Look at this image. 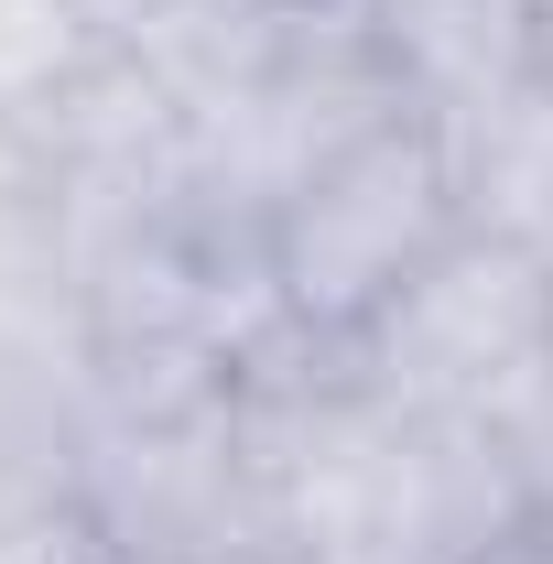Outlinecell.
Here are the masks:
<instances>
[{
  "mask_svg": "<svg viewBox=\"0 0 553 564\" xmlns=\"http://www.w3.org/2000/svg\"><path fill=\"white\" fill-rule=\"evenodd\" d=\"M326 358H337L347 391L380 402V413L521 445V423L543 413V391H553V228L478 207L402 282L391 315H369Z\"/></svg>",
  "mask_w": 553,
  "mask_h": 564,
  "instance_id": "obj_1",
  "label": "cell"
},
{
  "mask_svg": "<svg viewBox=\"0 0 553 564\" xmlns=\"http://www.w3.org/2000/svg\"><path fill=\"white\" fill-rule=\"evenodd\" d=\"M478 217V174L467 141L434 109H380L369 131H347L326 163H304L261 217V282L272 315L304 348H347L369 315L402 304V282Z\"/></svg>",
  "mask_w": 553,
  "mask_h": 564,
  "instance_id": "obj_2",
  "label": "cell"
},
{
  "mask_svg": "<svg viewBox=\"0 0 553 564\" xmlns=\"http://www.w3.org/2000/svg\"><path fill=\"white\" fill-rule=\"evenodd\" d=\"M347 22L380 44L402 98L467 141V174H488L510 141L553 109V22L543 0H347Z\"/></svg>",
  "mask_w": 553,
  "mask_h": 564,
  "instance_id": "obj_3",
  "label": "cell"
},
{
  "mask_svg": "<svg viewBox=\"0 0 553 564\" xmlns=\"http://www.w3.org/2000/svg\"><path fill=\"white\" fill-rule=\"evenodd\" d=\"M98 33L76 22L66 0H0V120H44L66 87L98 76Z\"/></svg>",
  "mask_w": 553,
  "mask_h": 564,
  "instance_id": "obj_4",
  "label": "cell"
},
{
  "mask_svg": "<svg viewBox=\"0 0 553 564\" xmlns=\"http://www.w3.org/2000/svg\"><path fill=\"white\" fill-rule=\"evenodd\" d=\"M0 564H131V543L109 532V510L87 489H55L0 521Z\"/></svg>",
  "mask_w": 553,
  "mask_h": 564,
  "instance_id": "obj_5",
  "label": "cell"
},
{
  "mask_svg": "<svg viewBox=\"0 0 553 564\" xmlns=\"http://www.w3.org/2000/svg\"><path fill=\"white\" fill-rule=\"evenodd\" d=\"M456 564H553V489H521Z\"/></svg>",
  "mask_w": 553,
  "mask_h": 564,
  "instance_id": "obj_6",
  "label": "cell"
},
{
  "mask_svg": "<svg viewBox=\"0 0 553 564\" xmlns=\"http://www.w3.org/2000/svg\"><path fill=\"white\" fill-rule=\"evenodd\" d=\"M76 22H87V33H98V44H109V55H120V44H131L141 22H152V11H163V0H66Z\"/></svg>",
  "mask_w": 553,
  "mask_h": 564,
  "instance_id": "obj_7",
  "label": "cell"
},
{
  "mask_svg": "<svg viewBox=\"0 0 553 564\" xmlns=\"http://www.w3.org/2000/svg\"><path fill=\"white\" fill-rule=\"evenodd\" d=\"M272 11H337V0H272Z\"/></svg>",
  "mask_w": 553,
  "mask_h": 564,
  "instance_id": "obj_8",
  "label": "cell"
}]
</instances>
